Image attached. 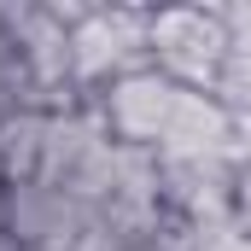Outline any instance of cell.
<instances>
[{
  "label": "cell",
  "mask_w": 251,
  "mask_h": 251,
  "mask_svg": "<svg viewBox=\"0 0 251 251\" xmlns=\"http://www.w3.org/2000/svg\"><path fill=\"white\" fill-rule=\"evenodd\" d=\"M234 59V29L222 6H152V64L193 94H216Z\"/></svg>",
  "instance_id": "obj_2"
},
{
  "label": "cell",
  "mask_w": 251,
  "mask_h": 251,
  "mask_svg": "<svg viewBox=\"0 0 251 251\" xmlns=\"http://www.w3.org/2000/svg\"><path fill=\"white\" fill-rule=\"evenodd\" d=\"M176 100H181V82H170V76L152 64V70H134L123 82H111L105 94H94V111H100V123H105V134H111L117 146H146V152H158V134L170 123Z\"/></svg>",
  "instance_id": "obj_4"
},
{
  "label": "cell",
  "mask_w": 251,
  "mask_h": 251,
  "mask_svg": "<svg viewBox=\"0 0 251 251\" xmlns=\"http://www.w3.org/2000/svg\"><path fill=\"white\" fill-rule=\"evenodd\" d=\"M47 123H53V111H35V105H18L12 117H0V170H6V187L41 176Z\"/></svg>",
  "instance_id": "obj_6"
},
{
  "label": "cell",
  "mask_w": 251,
  "mask_h": 251,
  "mask_svg": "<svg viewBox=\"0 0 251 251\" xmlns=\"http://www.w3.org/2000/svg\"><path fill=\"white\" fill-rule=\"evenodd\" d=\"M134 251H187V240H181V228H170V234H158V240H146Z\"/></svg>",
  "instance_id": "obj_8"
},
{
  "label": "cell",
  "mask_w": 251,
  "mask_h": 251,
  "mask_svg": "<svg viewBox=\"0 0 251 251\" xmlns=\"http://www.w3.org/2000/svg\"><path fill=\"white\" fill-rule=\"evenodd\" d=\"M88 216H94V204H82V199H70L64 187L53 181H12L6 199H0V228H6V240L18 251H41V246H70L82 228H88Z\"/></svg>",
  "instance_id": "obj_3"
},
{
  "label": "cell",
  "mask_w": 251,
  "mask_h": 251,
  "mask_svg": "<svg viewBox=\"0 0 251 251\" xmlns=\"http://www.w3.org/2000/svg\"><path fill=\"white\" fill-rule=\"evenodd\" d=\"M234 222L251 234V152H240L234 164Z\"/></svg>",
  "instance_id": "obj_7"
},
{
  "label": "cell",
  "mask_w": 251,
  "mask_h": 251,
  "mask_svg": "<svg viewBox=\"0 0 251 251\" xmlns=\"http://www.w3.org/2000/svg\"><path fill=\"white\" fill-rule=\"evenodd\" d=\"M234 164L240 158H158V199L176 222L234 216Z\"/></svg>",
  "instance_id": "obj_5"
},
{
  "label": "cell",
  "mask_w": 251,
  "mask_h": 251,
  "mask_svg": "<svg viewBox=\"0 0 251 251\" xmlns=\"http://www.w3.org/2000/svg\"><path fill=\"white\" fill-rule=\"evenodd\" d=\"M134 70H152V6H88V18L70 29L76 94L94 100Z\"/></svg>",
  "instance_id": "obj_1"
}]
</instances>
